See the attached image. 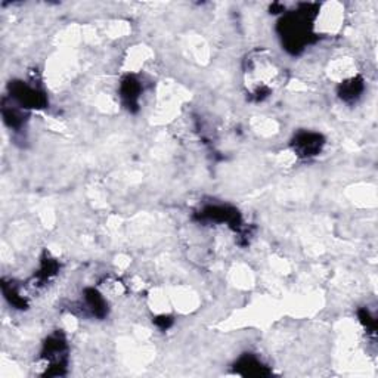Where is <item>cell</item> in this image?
I'll list each match as a JSON object with an SVG mask.
<instances>
[{
	"label": "cell",
	"mask_w": 378,
	"mask_h": 378,
	"mask_svg": "<svg viewBox=\"0 0 378 378\" xmlns=\"http://www.w3.org/2000/svg\"><path fill=\"white\" fill-rule=\"evenodd\" d=\"M315 5L304 3L297 12L288 14L279 23V34L282 45L290 54L299 55L309 43L310 37V21L317 15V10H312Z\"/></svg>",
	"instance_id": "obj_1"
},
{
	"label": "cell",
	"mask_w": 378,
	"mask_h": 378,
	"mask_svg": "<svg viewBox=\"0 0 378 378\" xmlns=\"http://www.w3.org/2000/svg\"><path fill=\"white\" fill-rule=\"evenodd\" d=\"M68 344L64 334L57 331L46 339L41 349V358L49 362L46 370L48 377H61L66 374L67 368Z\"/></svg>",
	"instance_id": "obj_2"
},
{
	"label": "cell",
	"mask_w": 378,
	"mask_h": 378,
	"mask_svg": "<svg viewBox=\"0 0 378 378\" xmlns=\"http://www.w3.org/2000/svg\"><path fill=\"white\" fill-rule=\"evenodd\" d=\"M9 98L24 110H40L48 105V97L45 92L30 86L23 80H14L9 83Z\"/></svg>",
	"instance_id": "obj_3"
},
{
	"label": "cell",
	"mask_w": 378,
	"mask_h": 378,
	"mask_svg": "<svg viewBox=\"0 0 378 378\" xmlns=\"http://www.w3.org/2000/svg\"><path fill=\"white\" fill-rule=\"evenodd\" d=\"M195 219L204 223H226L237 232H239L241 225H243V217L239 212L230 206H206L201 212L197 213Z\"/></svg>",
	"instance_id": "obj_4"
},
{
	"label": "cell",
	"mask_w": 378,
	"mask_h": 378,
	"mask_svg": "<svg viewBox=\"0 0 378 378\" xmlns=\"http://www.w3.org/2000/svg\"><path fill=\"white\" fill-rule=\"evenodd\" d=\"M325 145L324 136L315 132H299L291 141V148L301 159L317 157Z\"/></svg>",
	"instance_id": "obj_5"
},
{
	"label": "cell",
	"mask_w": 378,
	"mask_h": 378,
	"mask_svg": "<svg viewBox=\"0 0 378 378\" xmlns=\"http://www.w3.org/2000/svg\"><path fill=\"white\" fill-rule=\"evenodd\" d=\"M142 93L141 81L135 76H126L121 80L120 85V98L126 108L130 112H136L139 110V98Z\"/></svg>",
	"instance_id": "obj_6"
},
{
	"label": "cell",
	"mask_w": 378,
	"mask_h": 378,
	"mask_svg": "<svg viewBox=\"0 0 378 378\" xmlns=\"http://www.w3.org/2000/svg\"><path fill=\"white\" fill-rule=\"evenodd\" d=\"M235 372L243 377H269L272 371L253 355H244L235 364Z\"/></svg>",
	"instance_id": "obj_7"
},
{
	"label": "cell",
	"mask_w": 378,
	"mask_h": 378,
	"mask_svg": "<svg viewBox=\"0 0 378 378\" xmlns=\"http://www.w3.org/2000/svg\"><path fill=\"white\" fill-rule=\"evenodd\" d=\"M83 308H85L90 317L98 319H103L108 315L107 300L94 288H86L85 292H83Z\"/></svg>",
	"instance_id": "obj_8"
},
{
	"label": "cell",
	"mask_w": 378,
	"mask_h": 378,
	"mask_svg": "<svg viewBox=\"0 0 378 378\" xmlns=\"http://www.w3.org/2000/svg\"><path fill=\"white\" fill-rule=\"evenodd\" d=\"M2 115H3V121L8 126L9 129H12L15 132H19L24 128L26 124V110L21 108L18 103H15L12 99H10V103H6L3 99V107H2Z\"/></svg>",
	"instance_id": "obj_9"
},
{
	"label": "cell",
	"mask_w": 378,
	"mask_h": 378,
	"mask_svg": "<svg viewBox=\"0 0 378 378\" xmlns=\"http://www.w3.org/2000/svg\"><path fill=\"white\" fill-rule=\"evenodd\" d=\"M365 90L364 80L361 77H353L346 80L339 86V97L344 102H355L356 99L361 98V94Z\"/></svg>",
	"instance_id": "obj_10"
},
{
	"label": "cell",
	"mask_w": 378,
	"mask_h": 378,
	"mask_svg": "<svg viewBox=\"0 0 378 378\" xmlns=\"http://www.w3.org/2000/svg\"><path fill=\"white\" fill-rule=\"evenodd\" d=\"M58 270H59L58 261L49 256H45V259L41 260V265H40V269L37 270L36 278H37L39 284H45L52 277H55L58 274Z\"/></svg>",
	"instance_id": "obj_11"
},
{
	"label": "cell",
	"mask_w": 378,
	"mask_h": 378,
	"mask_svg": "<svg viewBox=\"0 0 378 378\" xmlns=\"http://www.w3.org/2000/svg\"><path fill=\"white\" fill-rule=\"evenodd\" d=\"M2 290H3V294H5V297L6 300L12 304L14 308L17 309H27V300L21 296V292L18 291V288L14 286L12 282L10 284H6L3 281L2 284Z\"/></svg>",
	"instance_id": "obj_12"
},
{
	"label": "cell",
	"mask_w": 378,
	"mask_h": 378,
	"mask_svg": "<svg viewBox=\"0 0 378 378\" xmlns=\"http://www.w3.org/2000/svg\"><path fill=\"white\" fill-rule=\"evenodd\" d=\"M359 321L362 322V325L366 328V331L372 332V334L375 332L377 321L374 319V317L370 313L368 309H361V310H359Z\"/></svg>",
	"instance_id": "obj_13"
},
{
	"label": "cell",
	"mask_w": 378,
	"mask_h": 378,
	"mask_svg": "<svg viewBox=\"0 0 378 378\" xmlns=\"http://www.w3.org/2000/svg\"><path fill=\"white\" fill-rule=\"evenodd\" d=\"M154 324L157 325V327H159L160 330L166 331V330H169L172 325H173V319L170 317H166V315H161V317H157L154 319Z\"/></svg>",
	"instance_id": "obj_14"
}]
</instances>
